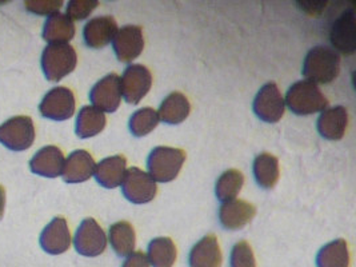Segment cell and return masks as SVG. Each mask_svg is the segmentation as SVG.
Instances as JSON below:
<instances>
[{"mask_svg": "<svg viewBox=\"0 0 356 267\" xmlns=\"http://www.w3.org/2000/svg\"><path fill=\"white\" fill-rule=\"evenodd\" d=\"M35 126L30 117H14L0 126V143L13 151H24L33 146Z\"/></svg>", "mask_w": 356, "mask_h": 267, "instance_id": "5", "label": "cell"}, {"mask_svg": "<svg viewBox=\"0 0 356 267\" xmlns=\"http://www.w3.org/2000/svg\"><path fill=\"white\" fill-rule=\"evenodd\" d=\"M63 1L62 0H27L26 1V8L27 11L33 13L35 15H52L59 13L62 8Z\"/></svg>", "mask_w": 356, "mask_h": 267, "instance_id": "33", "label": "cell"}, {"mask_svg": "<svg viewBox=\"0 0 356 267\" xmlns=\"http://www.w3.org/2000/svg\"><path fill=\"white\" fill-rule=\"evenodd\" d=\"M70 245L71 234L67 220L63 217L54 218L40 234L42 249L52 255H58L68 250Z\"/></svg>", "mask_w": 356, "mask_h": 267, "instance_id": "13", "label": "cell"}, {"mask_svg": "<svg viewBox=\"0 0 356 267\" xmlns=\"http://www.w3.org/2000/svg\"><path fill=\"white\" fill-rule=\"evenodd\" d=\"M284 104L296 115H311L323 113L328 107V99L322 94L318 84L300 81L289 88Z\"/></svg>", "mask_w": 356, "mask_h": 267, "instance_id": "2", "label": "cell"}, {"mask_svg": "<svg viewBox=\"0 0 356 267\" xmlns=\"http://www.w3.org/2000/svg\"><path fill=\"white\" fill-rule=\"evenodd\" d=\"M76 107L75 95L67 87L49 90L39 104L40 114L52 120H67L74 115Z\"/></svg>", "mask_w": 356, "mask_h": 267, "instance_id": "7", "label": "cell"}, {"mask_svg": "<svg viewBox=\"0 0 356 267\" xmlns=\"http://www.w3.org/2000/svg\"><path fill=\"white\" fill-rule=\"evenodd\" d=\"M286 104L275 83L264 84L254 99V113L267 123H276L284 115Z\"/></svg>", "mask_w": 356, "mask_h": 267, "instance_id": "10", "label": "cell"}, {"mask_svg": "<svg viewBox=\"0 0 356 267\" xmlns=\"http://www.w3.org/2000/svg\"><path fill=\"white\" fill-rule=\"evenodd\" d=\"M78 63L76 51L65 44H49L42 54V70L49 82H59L71 74Z\"/></svg>", "mask_w": 356, "mask_h": 267, "instance_id": "3", "label": "cell"}, {"mask_svg": "<svg viewBox=\"0 0 356 267\" xmlns=\"http://www.w3.org/2000/svg\"><path fill=\"white\" fill-rule=\"evenodd\" d=\"M75 36V24L70 17L56 13L49 15L43 27V39L49 44H65Z\"/></svg>", "mask_w": 356, "mask_h": 267, "instance_id": "22", "label": "cell"}, {"mask_svg": "<svg viewBox=\"0 0 356 267\" xmlns=\"http://www.w3.org/2000/svg\"><path fill=\"white\" fill-rule=\"evenodd\" d=\"M257 214V207L245 200L225 202L219 209V220L228 230H239Z\"/></svg>", "mask_w": 356, "mask_h": 267, "instance_id": "14", "label": "cell"}, {"mask_svg": "<svg viewBox=\"0 0 356 267\" xmlns=\"http://www.w3.org/2000/svg\"><path fill=\"white\" fill-rule=\"evenodd\" d=\"M222 251L218 238L210 234L203 236L190 251V267H222Z\"/></svg>", "mask_w": 356, "mask_h": 267, "instance_id": "19", "label": "cell"}, {"mask_svg": "<svg viewBox=\"0 0 356 267\" xmlns=\"http://www.w3.org/2000/svg\"><path fill=\"white\" fill-rule=\"evenodd\" d=\"M74 245L81 255L97 257L107 248V236L94 218H87L75 233Z\"/></svg>", "mask_w": 356, "mask_h": 267, "instance_id": "8", "label": "cell"}, {"mask_svg": "<svg viewBox=\"0 0 356 267\" xmlns=\"http://www.w3.org/2000/svg\"><path fill=\"white\" fill-rule=\"evenodd\" d=\"M122 267H149V262L143 251H135L129 255Z\"/></svg>", "mask_w": 356, "mask_h": 267, "instance_id": "34", "label": "cell"}, {"mask_svg": "<svg viewBox=\"0 0 356 267\" xmlns=\"http://www.w3.org/2000/svg\"><path fill=\"white\" fill-rule=\"evenodd\" d=\"M95 161L86 150L71 152L63 167V179L67 184H81L88 181L95 172Z\"/></svg>", "mask_w": 356, "mask_h": 267, "instance_id": "16", "label": "cell"}, {"mask_svg": "<svg viewBox=\"0 0 356 267\" xmlns=\"http://www.w3.org/2000/svg\"><path fill=\"white\" fill-rule=\"evenodd\" d=\"M4 207H6V190L0 184V219L3 218V214H4Z\"/></svg>", "mask_w": 356, "mask_h": 267, "instance_id": "35", "label": "cell"}, {"mask_svg": "<svg viewBox=\"0 0 356 267\" xmlns=\"http://www.w3.org/2000/svg\"><path fill=\"white\" fill-rule=\"evenodd\" d=\"M65 162V155L59 147L46 146L33 155L30 161V168L36 175L56 178L63 172Z\"/></svg>", "mask_w": 356, "mask_h": 267, "instance_id": "15", "label": "cell"}, {"mask_svg": "<svg viewBox=\"0 0 356 267\" xmlns=\"http://www.w3.org/2000/svg\"><path fill=\"white\" fill-rule=\"evenodd\" d=\"M148 262L154 267H172L177 261V248L171 238L161 236L148 245Z\"/></svg>", "mask_w": 356, "mask_h": 267, "instance_id": "25", "label": "cell"}, {"mask_svg": "<svg viewBox=\"0 0 356 267\" xmlns=\"http://www.w3.org/2000/svg\"><path fill=\"white\" fill-rule=\"evenodd\" d=\"M340 71L339 54L325 46H316L308 51L303 63V75L312 83H331Z\"/></svg>", "mask_w": 356, "mask_h": 267, "instance_id": "1", "label": "cell"}, {"mask_svg": "<svg viewBox=\"0 0 356 267\" xmlns=\"http://www.w3.org/2000/svg\"><path fill=\"white\" fill-rule=\"evenodd\" d=\"M90 99L94 107L102 113H115L122 100L120 78L116 74H110L100 79L91 90Z\"/></svg>", "mask_w": 356, "mask_h": 267, "instance_id": "12", "label": "cell"}, {"mask_svg": "<svg viewBox=\"0 0 356 267\" xmlns=\"http://www.w3.org/2000/svg\"><path fill=\"white\" fill-rule=\"evenodd\" d=\"M118 33V24L113 17H97L87 22L83 38L88 47L102 49L113 40Z\"/></svg>", "mask_w": 356, "mask_h": 267, "instance_id": "17", "label": "cell"}, {"mask_svg": "<svg viewBox=\"0 0 356 267\" xmlns=\"http://www.w3.org/2000/svg\"><path fill=\"white\" fill-rule=\"evenodd\" d=\"M158 123H159V115L154 108L151 107L140 108L131 117V133L135 136H145L147 134L151 133L158 126Z\"/></svg>", "mask_w": 356, "mask_h": 267, "instance_id": "30", "label": "cell"}, {"mask_svg": "<svg viewBox=\"0 0 356 267\" xmlns=\"http://www.w3.org/2000/svg\"><path fill=\"white\" fill-rule=\"evenodd\" d=\"M243 184V174L239 170H235V168L227 170L219 177L216 182L215 193L218 200L222 202L235 200L241 193Z\"/></svg>", "mask_w": 356, "mask_h": 267, "instance_id": "29", "label": "cell"}, {"mask_svg": "<svg viewBox=\"0 0 356 267\" xmlns=\"http://www.w3.org/2000/svg\"><path fill=\"white\" fill-rule=\"evenodd\" d=\"M254 175L263 188H273L279 179V161L277 158L263 152L254 161Z\"/></svg>", "mask_w": 356, "mask_h": 267, "instance_id": "28", "label": "cell"}, {"mask_svg": "<svg viewBox=\"0 0 356 267\" xmlns=\"http://www.w3.org/2000/svg\"><path fill=\"white\" fill-rule=\"evenodd\" d=\"M184 161L186 152L180 149L155 147L147 161L149 177L155 182H171L178 177Z\"/></svg>", "mask_w": 356, "mask_h": 267, "instance_id": "4", "label": "cell"}, {"mask_svg": "<svg viewBox=\"0 0 356 267\" xmlns=\"http://www.w3.org/2000/svg\"><path fill=\"white\" fill-rule=\"evenodd\" d=\"M122 191L124 197L132 203L143 204L156 197L158 187L146 171L138 167H131L126 170L124 178L122 181Z\"/></svg>", "mask_w": 356, "mask_h": 267, "instance_id": "6", "label": "cell"}, {"mask_svg": "<svg viewBox=\"0 0 356 267\" xmlns=\"http://www.w3.org/2000/svg\"><path fill=\"white\" fill-rule=\"evenodd\" d=\"M110 242L113 246V250L116 251L118 255L120 257H127L132 254V251L135 250V241H136V235L135 230L132 227V225L122 220V222H116L110 227Z\"/></svg>", "mask_w": 356, "mask_h": 267, "instance_id": "27", "label": "cell"}, {"mask_svg": "<svg viewBox=\"0 0 356 267\" xmlns=\"http://www.w3.org/2000/svg\"><path fill=\"white\" fill-rule=\"evenodd\" d=\"M191 113V104L181 92H172L163 100L158 111L159 119L168 124H179Z\"/></svg>", "mask_w": 356, "mask_h": 267, "instance_id": "23", "label": "cell"}, {"mask_svg": "<svg viewBox=\"0 0 356 267\" xmlns=\"http://www.w3.org/2000/svg\"><path fill=\"white\" fill-rule=\"evenodd\" d=\"M106 123H107V119L104 113H102L94 106H86L78 114L75 131L81 139L91 138L102 133L106 127Z\"/></svg>", "mask_w": 356, "mask_h": 267, "instance_id": "24", "label": "cell"}, {"mask_svg": "<svg viewBox=\"0 0 356 267\" xmlns=\"http://www.w3.org/2000/svg\"><path fill=\"white\" fill-rule=\"evenodd\" d=\"M113 47L118 59L123 63H130L136 59L145 49V38L142 27L124 26L113 38Z\"/></svg>", "mask_w": 356, "mask_h": 267, "instance_id": "11", "label": "cell"}, {"mask_svg": "<svg viewBox=\"0 0 356 267\" xmlns=\"http://www.w3.org/2000/svg\"><path fill=\"white\" fill-rule=\"evenodd\" d=\"M231 267H257L255 255L251 246L245 242H238L231 250Z\"/></svg>", "mask_w": 356, "mask_h": 267, "instance_id": "31", "label": "cell"}, {"mask_svg": "<svg viewBox=\"0 0 356 267\" xmlns=\"http://www.w3.org/2000/svg\"><path fill=\"white\" fill-rule=\"evenodd\" d=\"M97 6V0H71L67 6V17L71 20H83L90 17Z\"/></svg>", "mask_w": 356, "mask_h": 267, "instance_id": "32", "label": "cell"}, {"mask_svg": "<svg viewBox=\"0 0 356 267\" xmlns=\"http://www.w3.org/2000/svg\"><path fill=\"white\" fill-rule=\"evenodd\" d=\"M331 43L340 52L351 55L356 50L355 14L354 11L344 13L335 20L331 29Z\"/></svg>", "mask_w": 356, "mask_h": 267, "instance_id": "18", "label": "cell"}, {"mask_svg": "<svg viewBox=\"0 0 356 267\" xmlns=\"http://www.w3.org/2000/svg\"><path fill=\"white\" fill-rule=\"evenodd\" d=\"M127 161L123 155H115L100 161L95 166V178L97 184L106 188H115L122 181L126 174Z\"/></svg>", "mask_w": 356, "mask_h": 267, "instance_id": "21", "label": "cell"}, {"mask_svg": "<svg viewBox=\"0 0 356 267\" xmlns=\"http://www.w3.org/2000/svg\"><path fill=\"white\" fill-rule=\"evenodd\" d=\"M318 267H350V251L344 239H337L321 249L316 257Z\"/></svg>", "mask_w": 356, "mask_h": 267, "instance_id": "26", "label": "cell"}, {"mask_svg": "<svg viewBox=\"0 0 356 267\" xmlns=\"http://www.w3.org/2000/svg\"><path fill=\"white\" fill-rule=\"evenodd\" d=\"M348 124V111L343 106L324 110L318 119V131L328 140H339Z\"/></svg>", "mask_w": 356, "mask_h": 267, "instance_id": "20", "label": "cell"}, {"mask_svg": "<svg viewBox=\"0 0 356 267\" xmlns=\"http://www.w3.org/2000/svg\"><path fill=\"white\" fill-rule=\"evenodd\" d=\"M152 75L147 67L142 65H131L124 70L120 79L122 95L127 103L138 104L151 90Z\"/></svg>", "mask_w": 356, "mask_h": 267, "instance_id": "9", "label": "cell"}]
</instances>
